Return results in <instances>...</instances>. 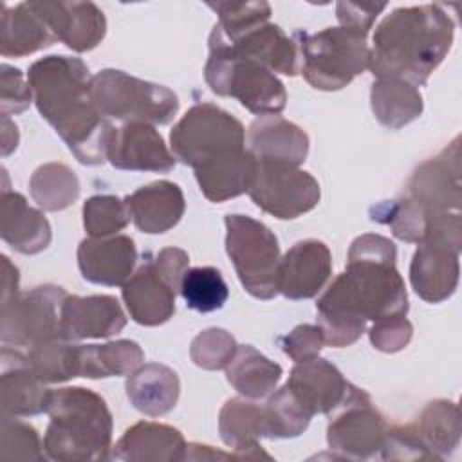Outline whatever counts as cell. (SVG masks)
Masks as SVG:
<instances>
[{
	"mask_svg": "<svg viewBox=\"0 0 462 462\" xmlns=\"http://www.w3.org/2000/svg\"><path fill=\"white\" fill-rule=\"evenodd\" d=\"M278 341H280L282 350L296 363L318 357L319 350L325 345L323 332L318 323L316 325H309V323L298 325L289 334L282 336Z\"/></svg>",
	"mask_w": 462,
	"mask_h": 462,
	"instance_id": "obj_48",
	"label": "cell"
},
{
	"mask_svg": "<svg viewBox=\"0 0 462 462\" xmlns=\"http://www.w3.org/2000/svg\"><path fill=\"white\" fill-rule=\"evenodd\" d=\"M27 365L25 354L2 348V415L31 417L47 411L51 390Z\"/></svg>",
	"mask_w": 462,
	"mask_h": 462,
	"instance_id": "obj_22",
	"label": "cell"
},
{
	"mask_svg": "<svg viewBox=\"0 0 462 462\" xmlns=\"http://www.w3.org/2000/svg\"><path fill=\"white\" fill-rule=\"evenodd\" d=\"M227 43L236 56L253 60L274 74L294 76L300 69L298 45L276 23H260L238 38L227 40Z\"/></svg>",
	"mask_w": 462,
	"mask_h": 462,
	"instance_id": "obj_28",
	"label": "cell"
},
{
	"mask_svg": "<svg viewBox=\"0 0 462 462\" xmlns=\"http://www.w3.org/2000/svg\"><path fill=\"white\" fill-rule=\"evenodd\" d=\"M285 384L312 417L332 413L345 401L350 386L343 374L321 357L296 363Z\"/></svg>",
	"mask_w": 462,
	"mask_h": 462,
	"instance_id": "obj_21",
	"label": "cell"
},
{
	"mask_svg": "<svg viewBox=\"0 0 462 462\" xmlns=\"http://www.w3.org/2000/svg\"><path fill=\"white\" fill-rule=\"evenodd\" d=\"M32 200L45 211H63L79 197V180L63 162H47L29 179Z\"/></svg>",
	"mask_w": 462,
	"mask_h": 462,
	"instance_id": "obj_36",
	"label": "cell"
},
{
	"mask_svg": "<svg viewBox=\"0 0 462 462\" xmlns=\"http://www.w3.org/2000/svg\"><path fill=\"white\" fill-rule=\"evenodd\" d=\"M188 460H215V458H238L236 453H224V451H215L213 446L206 444H188L186 446V457Z\"/></svg>",
	"mask_w": 462,
	"mask_h": 462,
	"instance_id": "obj_51",
	"label": "cell"
},
{
	"mask_svg": "<svg viewBox=\"0 0 462 462\" xmlns=\"http://www.w3.org/2000/svg\"><path fill=\"white\" fill-rule=\"evenodd\" d=\"M247 193L262 211L280 220L309 213L321 197L319 184L309 171L271 161H256Z\"/></svg>",
	"mask_w": 462,
	"mask_h": 462,
	"instance_id": "obj_13",
	"label": "cell"
},
{
	"mask_svg": "<svg viewBox=\"0 0 462 462\" xmlns=\"http://www.w3.org/2000/svg\"><path fill=\"white\" fill-rule=\"evenodd\" d=\"M455 22L440 4L397 7L375 27L370 47L374 78H395L422 87L448 56Z\"/></svg>",
	"mask_w": 462,
	"mask_h": 462,
	"instance_id": "obj_2",
	"label": "cell"
},
{
	"mask_svg": "<svg viewBox=\"0 0 462 462\" xmlns=\"http://www.w3.org/2000/svg\"><path fill=\"white\" fill-rule=\"evenodd\" d=\"M56 42V36L45 23V20L31 7L29 2H22L14 7L2 5L0 25V52L5 58H23L38 52Z\"/></svg>",
	"mask_w": 462,
	"mask_h": 462,
	"instance_id": "obj_30",
	"label": "cell"
},
{
	"mask_svg": "<svg viewBox=\"0 0 462 462\" xmlns=\"http://www.w3.org/2000/svg\"><path fill=\"white\" fill-rule=\"evenodd\" d=\"M332 274V254L321 240L296 242L278 265V294L289 300L314 298Z\"/></svg>",
	"mask_w": 462,
	"mask_h": 462,
	"instance_id": "obj_18",
	"label": "cell"
},
{
	"mask_svg": "<svg viewBox=\"0 0 462 462\" xmlns=\"http://www.w3.org/2000/svg\"><path fill=\"white\" fill-rule=\"evenodd\" d=\"M67 296V291L58 285H38L27 292H18L2 305V343L32 348L61 339V305Z\"/></svg>",
	"mask_w": 462,
	"mask_h": 462,
	"instance_id": "obj_11",
	"label": "cell"
},
{
	"mask_svg": "<svg viewBox=\"0 0 462 462\" xmlns=\"http://www.w3.org/2000/svg\"><path fill=\"white\" fill-rule=\"evenodd\" d=\"M137 249L130 236L112 235L105 238H85L78 247V267L81 276L96 285H123L135 269Z\"/></svg>",
	"mask_w": 462,
	"mask_h": 462,
	"instance_id": "obj_20",
	"label": "cell"
},
{
	"mask_svg": "<svg viewBox=\"0 0 462 462\" xmlns=\"http://www.w3.org/2000/svg\"><path fill=\"white\" fill-rule=\"evenodd\" d=\"M42 448L43 446L40 442V435L31 424L18 420V417L2 415L0 457L4 460H43L47 455Z\"/></svg>",
	"mask_w": 462,
	"mask_h": 462,
	"instance_id": "obj_44",
	"label": "cell"
},
{
	"mask_svg": "<svg viewBox=\"0 0 462 462\" xmlns=\"http://www.w3.org/2000/svg\"><path fill=\"white\" fill-rule=\"evenodd\" d=\"M296 45L301 56L300 72L318 90L345 88L370 63L366 36L345 27H327L312 34L301 32Z\"/></svg>",
	"mask_w": 462,
	"mask_h": 462,
	"instance_id": "obj_8",
	"label": "cell"
},
{
	"mask_svg": "<svg viewBox=\"0 0 462 462\" xmlns=\"http://www.w3.org/2000/svg\"><path fill=\"white\" fill-rule=\"evenodd\" d=\"M218 14V27L227 40H235L249 29L269 22L271 5L267 2H208Z\"/></svg>",
	"mask_w": 462,
	"mask_h": 462,
	"instance_id": "obj_42",
	"label": "cell"
},
{
	"mask_svg": "<svg viewBox=\"0 0 462 462\" xmlns=\"http://www.w3.org/2000/svg\"><path fill=\"white\" fill-rule=\"evenodd\" d=\"M370 105L375 119L392 130L410 125L424 108L419 88L395 78L374 79L370 88Z\"/></svg>",
	"mask_w": 462,
	"mask_h": 462,
	"instance_id": "obj_31",
	"label": "cell"
},
{
	"mask_svg": "<svg viewBox=\"0 0 462 462\" xmlns=\"http://www.w3.org/2000/svg\"><path fill=\"white\" fill-rule=\"evenodd\" d=\"M379 455L384 460H437L417 435L413 424L390 428Z\"/></svg>",
	"mask_w": 462,
	"mask_h": 462,
	"instance_id": "obj_45",
	"label": "cell"
},
{
	"mask_svg": "<svg viewBox=\"0 0 462 462\" xmlns=\"http://www.w3.org/2000/svg\"><path fill=\"white\" fill-rule=\"evenodd\" d=\"M263 408L269 422V439H294L309 428L312 419L287 384L278 388Z\"/></svg>",
	"mask_w": 462,
	"mask_h": 462,
	"instance_id": "obj_40",
	"label": "cell"
},
{
	"mask_svg": "<svg viewBox=\"0 0 462 462\" xmlns=\"http://www.w3.org/2000/svg\"><path fill=\"white\" fill-rule=\"evenodd\" d=\"M186 307L197 312H213L224 307L229 289L222 273L215 267H191L186 271L179 289Z\"/></svg>",
	"mask_w": 462,
	"mask_h": 462,
	"instance_id": "obj_39",
	"label": "cell"
},
{
	"mask_svg": "<svg viewBox=\"0 0 462 462\" xmlns=\"http://www.w3.org/2000/svg\"><path fill=\"white\" fill-rule=\"evenodd\" d=\"M430 217L431 213L410 197L384 200L370 208V220L388 226L395 238L410 244H420L424 240Z\"/></svg>",
	"mask_w": 462,
	"mask_h": 462,
	"instance_id": "obj_38",
	"label": "cell"
},
{
	"mask_svg": "<svg viewBox=\"0 0 462 462\" xmlns=\"http://www.w3.org/2000/svg\"><path fill=\"white\" fill-rule=\"evenodd\" d=\"M395 260V244L386 236H357L350 244L345 271L319 296L316 310L363 321L406 316L408 292Z\"/></svg>",
	"mask_w": 462,
	"mask_h": 462,
	"instance_id": "obj_3",
	"label": "cell"
},
{
	"mask_svg": "<svg viewBox=\"0 0 462 462\" xmlns=\"http://www.w3.org/2000/svg\"><path fill=\"white\" fill-rule=\"evenodd\" d=\"M245 144L256 161L300 166L309 155V135L278 114L258 116L247 128Z\"/></svg>",
	"mask_w": 462,
	"mask_h": 462,
	"instance_id": "obj_23",
	"label": "cell"
},
{
	"mask_svg": "<svg viewBox=\"0 0 462 462\" xmlns=\"http://www.w3.org/2000/svg\"><path fill=\"white\" fill-rule=\"evenodd\" d=\"M18 282H20V274L16 265H13L11 260L5 254H2V301H0L2 305L13 300L20 292Z\"/></svg>",
	"mask_w": 462,
	"mask_h": 462,
	"instance_id": "obj_50",
	"label": "cell"
},
{
	"mask_svg": "<svg viewBox=\"0 0 462 462\" xmlns=\"http://www.w3.org/2000/svg\"><path fill=\"white\" fill-rule=\"evenodd\" d=\"M128 222L126 202L116 195H94L83 204V226L88 236L105 238L117 235Z\"/></svg>",
	"mask_w": 462,
	"mask_h": 462,
	"instance_id": "obj_41",
	"label": "cell"
},
{
	"mask_svg": "<svg viewBox=\"0 0 462 462\" xmlns=\"http://www.w3.org/2000/svg\"><path fill=\"white\" fill-rule=\"evenodd\" d=\"M126 316L114 296H67L61 305V339H103L119 334Z\"/></svg>",
	"mask_w": 462,
	"mask_h": 462,
	"instance_id": "obj_19",
	"label": "cell"
},
{
	"mask_svg": "<svg viewBox=\"0 0 462 462\" xmlns=\"http://www.w3.org/2000/svg\"><path fill=\"white\" fill-rule=\"evenodd\" d=\"M386 9V4H354V2H337L336 16L339 27L354 31L361 36H368L375 18Z\"/></svg>",
	"mask_w": 462,
	"mask_h": 462,
	"instance_id": "obj_49",
	"label": "cell"
},
{
	"mask_svg": "<svg viewBox=\"0 0 462 462\" xmlns=\"http://www.w3.org/2000/svg\"><path fill=\"white\" fill-rule=\"evenodd\" d=\"M413 428L437 460L451 455L460 442V411L457 402L448 399L428 402Z\"/></svg>",
	"mask_w": 462,
	"mask_h": 462,
	"instance_id": "obj_35",
	"label": "cell"
},
{
	"mask_svg": "<svg viewBox=\"0 0 462 462\" xmlns=\"http://www.w3.org/2000/svg\"><path fill=\"white\" fill-rule=\"evenodd\" d=\"M209 56L204 79L209 88L224 97H235L256 116L280 114L287 105L283 83L267 67L236 56L218 25L209 34Z\"/></svg>",
	"mask_w": 462,
	"mask_h": 462,
	"instance_id": "obj_5",
	"label": "cell"
},
{
	"mask_svg": "<svg viewBox=\"0 0 462 462\" xmlns=\"http://www.w3.org/2000/svg\"><path fill=\"white\" fill-rule=\"evenodd\" d=\"M413 334L411 323L406 319V316H392L374 321V325L368 330L372 345L386 354H395L402 350Z\"/></svg>",
	"mask_w": 462,
	"mask_h": 462,
	"instance_id": "obj_47",
	"label": "cell"
},
{
	"mask_svg": "<svg viewBox=\"0 0 462 462\" xmlns=\"http://www.w3.org/2000/svg\"><path fill=\"white\" fill-rule=\"evenodd\" d=\"M256 159L249 150L222 162L195 170L197 184L209 202H224L247 193Z\"/></svg>",
	"mask_w": 462,
	"mask_h": 462,
	"instance_id": "obj_33",
	"label": "cell"
},
{
	"mask_svg": "<svg viewBox=\"0 0 462 462\" xmlns=\"http://www.w3.org/2000/svg\"><path fill=\"white\" fill-rule=\"evenodd\" d=\"M18 126L7 117L2 116V155L7 157L11 152L16 150L18 146Z\"/></svg>",
	"mask_w": 462,
	"mask_h": 462,
	"instance_id": "obj_52",
	"label": "cell"
},
{
	"mask_svg": "<svg viewBox=\"0 0 462 462\" xmlns=\"http://www.w3.org/2000/svg\"><path fill=\"white\" fill-rule=\"evenodd\" d=\"M81 345L67 339H52L29 348L27 365L43 383H65L79 377Z\"/></svg>",
	"mask_w": 462,
	"mask_h": 462,
	"instance_id": "obj_37",
	"label": "cell"
},
{
	"mask_svg": "<svg viewBox=\"0 0 462 462\" xmlns=\"http://www.w3.org/2000/svg\"><path fill=\"white\" fill-rule=\"evenodd\" d=\"M177 292L179 287L162 274L150 254L123 283L121 291L130 318L144 327L162 325L173 316Z\"/></svg>",
	"mask_w": 462,
	"mask_h": 462,
	"instance_id": "obj_16",
	"label": "cell"
},
{
	"mask_svg": "<svg viewBox=\"0 0 462 462\" xmlns=\"http://www.w3.org/2000/svg\"><path fill=\"white\" fill-rule=\"evenodd\" d=\"M58 42L74 52L96 49L106 34V18L92 2H29Z\"/></svg>",
	"mask_w": 462,
	"mask_h": 462,
	"instance_id": "obj_17",
	"label": "cell"
},
{
	"mask_svg": "<svg viewBox=\"0 0 462 462\" xmlns=\"http://www.w3.org/2000/svg\"><path fill=\"white\" fill-rule=\"evenodd\" d=\"M218 433L238 458H271L260 439H269V422L265 408L247 397H233L226 401L218 413Z\"/></svg>",
	"mask_w": 462,
	"mask_h": 462,
	"instance_id": "obj_24",
	"label": "cell"
},
{
	"mask_svg": "<svg viewBox=\"0 0 462 462\" xmlns=\"http://www.w3.org/2000/svg\"><path fill=\"white\" fill-rule=\"evenodd\" d=\"M408 197L428 213L460 211L462 182L458 137L411 173L408 180Z\"/></svg>",
	"mask_w": 462,
	"mask_h": 462,
	"instance_id": "obj_14",
	"label": "cell"
},
{
	"mask_svg": "<svg viewBox=\"0 0 462 462\" xmlns=\"http://www.w3.org/2000/svg\"><path fill=\"white\" fill-rule=\"evenodd\" d=\"M334 411L327 442L339 458L366 460L381 453L390 426L365 390L350 383L345 401Z\"/></svg>",
	"mask_w": 462,
	"mask_h": 462,
	"instance_id": "obj_12",
	"label": "cell"
},
{
	"mask_svg": "<svg viewBox=\"0 0 462 462\" xmlns=\"http://www.w3.org/2000/svg\"><path fill=\"white\" fill-rule=\"evenodd\" d=\"M186 440L182 433L162 422L141 420L130 426L112 448V458L126 462H173L184 460Z\"/></svg>",
	"mask_w": 462,
	"mask_h": 462,
	"instance_id": "obj_26",
	"label": "cell"
},
{
	"mask_svg": "<svg viewBox=\"0 0 462 462\" xmlns=\"http://www.w3.org/2000/svg\"><path fill=\"white\" fill-rule=\"evenodd\" d=\"M226 253L251 296L271 300L278 294L280 245L276 235L263 222L247 215H227Z\"/></svg>",
	"mask_w": 462,
	"mask_h": 462,
	"instance_id": "obj_10",
	"label": "cell"
},
{
	"mask_svg": "<svg viewBox=\"0 0 462 462\" xmlns=\"http://www.w3.org/2000/svg\"><path fill=\"white\" fill-rule=\"evenodd\" d=\"M460 211L433 213L426 236L410 263V282L419 298L428 303H440L453 296L460 276Z\"/></svg>",
	"mask_w": 462,
	"mask_h": 462,
	"instance_id": "obj_7",
	"label": "cell"
},
{
	"mask_svg": "<svg viewBox=\"0 0 462 462\" xmlns=\"http://www.w3.org/2000/svg\"><path fill=\"white\" fill-rule=\"evenodd\" d=\"M27 81L40 116L56 130L81 164L106 161L112 123L105 119L92 97L88 67L72 56H45L29 67Z\"/></svg>",
	"mask_w": 462,
	"mask_h": 462,
	"instance_id": "obj_1",
	"label": "cell"
},
{
	"mask_svg": "<svg viewBox=\"0 0 462 462\" xmlns=\"http://www.w3.org/2000/svg\"><path fill=\"white\" fill-rule=\"evenodd\" d=\"M51 422L43 437L47 458L60 462L105 460L112 449V413L101 395L83 386L51 390Z\"/></svg>",
	"mask_w": 462,
	"mask_h": 462,
	"instance_id": "obj_4",
	"label": "cell"
},
{
	"mask_svg": "<svg viewBox=\"0 0 462 462\" xmlns=\"http://www.w3.org/2000/svg\"><path fill=\"white\" fill-rule=\"evenodd\" d=\"M0 235L5 244L22 254H36L49 247L52 240L51 224L43 213L27 204L16 191L2 189Z\"/></svg>",
	"mask_w": 462,
	"mask_h": 462,
	"instance_id": "obj_27",
	"label": "cell"
},
{
	"mask_svg": "<svg viewBox=\"0 0 462 462\" xmlns=\"http://www.w3.org/2000/svg\"><path fill=\"white\" fill-rule=\"evenodd\" d=\"M92 97L105 119L121 123L168 125L179 110V97L173 90L117 69H103L92 76Z\"/></svg>",
	"mask_w": 462,
	"mask_h": 462,
	"instance_id": "obj_9",
	"label": "cell"
},
{
	"mask_svg": "<svg viewBox=\"0 0 462 462\" xmlns=\"http://www.w3.org/2000/svg\"><path fill=\"white\" fill-rule=\"evenodd\" d=\"M282 366L251 345H238L226 366L227 383L247 399H263L276 390Z\"/></svg>",
	"mask_w": 462,
	"mask_h": 462,
	"instance_id": "obj_32",
	"label": "cell"
},
{
	"mask_svg": "<svg viewBox=\"0 0 462 462\" xmlns=\"http://www.w3.org/2000/svg\"><path fill=\"white\" fill-rule=\"evenodd\" d=\"M126 395L135 410L148 417H159L175 408L180 395V381L170 366L146 363L128 375Z\"/></svg>",
	"mask_w": 462,
	"mask_h": 462,
	"instance_id": "obj_29",
	"label": "cell"
},
{
	"mask_svg": "<svg viewBox=\"0 0 462 462\" xmlns=\"http://www.w3.org/2000/svg\"><path fill=\"white\" fill-rule=\"evenodd\" d=\"M125 202L135 227L148 235L170 231L180 222L186 209L184 193L171 180H155L141 186Z\"/></svg>",
	"mask_w": 462,
	"mask_h": 462,
	"instance_id": "obj_25",
	"label": "cell"
},
{
	"mask_svg": "<svg viewBox=\"0 0 462 462\" xmlns=\"http://www.w3.org/2000/svg\"><path fill=\"white\" fill-rule=\"evenodd\" d=\"M236 348L238 345L227 330L211 327L193 337L189 357L204 370H222L229 365Z\"/></svg>",
	"mask_w": 462,
	"mask_h": 462,
	"instance_id": "obj_43",
	"label": "cell"
},
{
	"mask_svg": "<svg viewBox=\"0 0 462 462\" xmlns=\"http://www.w3.org/2000/svg\"><path fill=\"white\" fill-rule=\"evenodd\" d=\"M106 161L114 168L126 171L166 173L175 166V157L162 135L153 125L143 121H126L112 126L106 141Z\"/></svg>",
	"mask_w": 462,
	"mask_h": 462,
	"instance_id": "obj_15",
	"label": "cell"
},
{
	"mask_svg": "<svg viewBox=\"0 0 462 462\" xmlns=\"http://www.w3.org/2000/svg\"><path fill=\"white\" fill-rule=\"evenodd\" d=\"M32 101V90L23 72L7 63L2 65L0 72V112L2 116L20 114L29 108Z\"/></svg>",
	"mask_w": 462,
	"mask_h": 462,
	"instance_id": "obj_46",
	"label": "cell"
},
{
	"mask_svg": "<svg viewBox=\"0 0 462 462\" xmlns=\"http://www.w3.org/2000/svg\"><path fill=\"white\" fill-rule=\"evenodd\" d=\"M170 150L195 171L245 152V128L224 108L197 103L171 128Z\"/></svg>",
	"mask_w": 462,
	"mask_h": 462,
	"instance_id": "obj_6",
	"label": "cell"
},
{
	"mask_svg": "<svg viewBox=\"0 0 462 462\" xmlns=\"http://www.w3.org/2000/svg\"><path fill=\"white\" fill-rule=\"evenodd\" d=\"M79 359V377L106 379L135 372L144 363V352L135 341L117 339L103 345H81Z\"/></svg>",
	"mask_w": 462,
	"mask_h": 462,
	"instance_id": "obj_34",
	"label": "cell"
}]
</instances>
